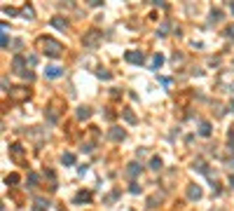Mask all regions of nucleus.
<instances>
[{
    "label": "nucleus",
    "instance_id": "obj_1",
    "mask_svg": "<svg viewBox=\"0 0 234 211\" xmlns=\"http://www.w3.org/2000/svg\"><path fill=\"white\" fill-rule=\"evenodd\" d=\"M42 49L47 56H61V52H63V45L56 40H52V38H42Z\"/></svg>",
    "mask_w": 234,
    "mask_h": 211
},
{
    "label": "nucleus",
    "instance_id": "obj_2",
    "mask_svg": "<svg viewBox=\"0 0 234 211\" xmlns=\"http://www.w3.org/2000/svg\"><path fill=\"white\" fill-rule=\"evenodd\" d=\"M124 59H127L129 63H136V66H141V63L145 61V59H143V54H141V52H127V54H124Z\"/></svg>",
    "mask_w": 234,
    "mask_h": 211
},
{
    "label": "nucleus",
    "instance_id": "obj_3",
    "mask_svg": "<svg viewBox=\"0 0 234 211\" xmlns=\"http://www.w3.org/2000/svg\"><path fill=\"white\" fill-rule=\"evenodd\" d=\"M84 45H87V47H94V45H98V33H96V31L87 33V38H84Z\"/></svg>",
    "mask_w": 234,
    "mask_h": 211
},
{
    "label": "nucleus",
    "instance_id": "obj_4",
    "mask_svg": "<svg viewBox=\"0 0 234 211\" xmlns=\"http://www.w3.org/2000/svg\"><path fill=\"white\" fill-rule=\"evenodd\" d=\"M187 197H190V200H199V197H202V188H199V185H190V188H187Z\"/></svg>",
    "mask_w": 234,
    "mask_h": 211
},
{
    "label": "nucleus",
    "instance_id": "obj_5",
    "mask_svg": "<svg viewBox=\"0 0 234 211\" xmlns=\"http://www.w3.org/2000/svg\"><path fill=\"white\" fill-rule=\"evenodd\" d=\"M45 75H47V78H58V75H61V68H56V66H49V68L45 70Z\"/></svg>",
    "mask_w": 234,
    "mask_h": 211
},
{
    "label": "nucleus",
    "instance_id": "obj_6",
    "mask_svg": "<svg viewBox=\"0 0 234 211\" xmlns=\"http://www.w3.org/2000/svg\"><path fill=\"white\" fill-rule=\"evenodd\" d=\"M52 26H56V28H61V31H63V28L68 26V24H66L63 19H58V16H54V19H52Z\"/></svg>",
    "mask_w": 234,
    "mask_h": 211
},
{
    "label": "nucleus",
    "instance_id": "obj_7",
    "mask_svg": "<svg viewBox=\"0 0 234 211\" xmlns=\"http://www.w3.org/2000/svg\"><path fill=\"white\" fill-rule=\"evenodd\" d=\"M110 138H112V141H122V138H124V132H119V129H112V132H110Z\"/></svg>",
    "mask_w": 234,
    "mask_h": 211
},
{
    "label": "nucleus",
    "instance_id": "obj_8",
    "mask_svg": "<svg viewBox=\"0 0 234 211\" xmlns=\"http://www.w3.org/2000/svg\"><path fill=\"white\" fill-rule=\"evenodd\" d=\"M199 134H202V136H208V134H211V124H208V122H202V129H199Z\"/></svg>",
    "mask_w": 234,
    "mask_h": 211
},
{
    "label": "nucleus",
    "instance_id": "obj_9",
    "mask_svg": "<svg viewBox=\"0 0 234 211\" xmlns=\"http://www.w3.org/2000/svg\"><path fill=\"white\" fill-rule=\"evenodd\" d=\"M89 115H91V110H89V108H80V110H77V117H80V120H87Z\"/></svg>",
    "mask_w": 234,
    "mask_h": 211
},
{
    "label": "nucleus",
    "instance_id": "obj_10",
    "mask_svg": "<svg viewBox=\"0 0 234 211\" xmlns=\"http://www.w3.org/2000/svg\"><path fill=\"white\" fill-rule=\"evenodd\" d=\"M162 63H164V56H162V54H157V56L152 59V68H159Z\"/></svg>",
    "mask_w": 234,
    "mask_h": 211
},
{
    "label": "nucleus",
    "instance_id": "obj_11",
    "mask_svg": "<svg viewBox=\"0 0 234 211\" xmlns=\"http://www.w3.org/2000/svg\"><path fill=\"white\" fill-rule=\"evenodd\" d=\"M150 169H162V159L159 157H152V159H150Z\"/></svg>",
    "mask_w": 234,
    "mask_h": 211
},
{
    "label": "nucleus",
    "instance_id": "obj_12",
    "mask_svg": "<svg viewBox=\"0 0 234 211\" xmlns=\"http://www.w3.org/2000/svg\"><path fill=\"white\" fill-rule=\"evenodd\" d=\"M138 164H129V169H127V171H129V176H136V174H138Z\"/></svg>",
    "mask_w": 234,
    "mask_h": 211
},
{
    "label": "nucleus",
    "instance_id": "obj_13",
    "mask_svg": "<svg viewBox=\"0 0 234 211\" xmlns=\"http://www.w3.org/2000/svg\"><path fill=\"white\" fill-rule=\"evenodd\" d=\"M61 159H63V164H73V162H75V155L66 153V155H63V157H61Z\"/></svg>",
    "mask_w": 234,
    "mask_h": 211
},
{
    "label": "nucleus",
    "instance_id": "obj_14",
    "mask_svg": "<svg viewBox=\"0 0 234 211\" xmlns=\"http://www.w3.org/2000/svg\"><path fill=\"white\" fill-rule=\"evenodd\" d=\"M124 117H127V122H131V124L136 122V115H133L131 110H124Z\"/></svg>",
    "mask_w": 234,
    "mask_h": 211
},
{
    "label": "nucleus",
    "instance_id": "obj_15",
    "mask_svg": "<svg viewBox=\"0 0 234 211\" xmlns=\"http://www.w3.org/2000/svg\"><path fill=\"white\" fill-rule=\"evenodd\" d=\"M89 200V192H80V195L75 197V202H87Z\"/></svg>",
    "mask_w": 234,
    "mask_h": 211
},
{
    "label": "nucleus",
    "instance_id": "obj_16",
    "mask_svg": "<svg viewBox=\"0 0 234 211\" xmlns=\"http://www.w3.org/2000/svg\"><path fill=\"white\" fill-rule=\"evenodd\" d=\"M220 16H223V12H220V10H213L211 12V19L213 21H220Z\"/></svg>",
    "mask_w": 234,
    "mask_h": 211
},
{
    "label": "nucleus",
    "instance_id": "obj_17",
    "mask_svg": "<svg viewBox=\"0 0 234 211\" xmlns=\"http://www.w3.org/2000/svg\"><path fill=\"white\" fill-rule=\"evenodd\" d=\"M24 16H26V19H33V10L31 7H24Z\"/></svg>",
    "mask_w": 234,
    "mask_h": 211
},
{
    "label": "nucleus",
    "instance_id": "obj_18",
    "mask_svg": "<svg viewBox=\"0 0 234 211\" xmlns=\"http://www.w3.org/2000/svg\"><path fill=\"white\" fill-rule=\"evenodd\" d=\"M0 42H2V47H7V45H10V38H7V33H2V38H0Z\"/></svg>",
    "mask_w": 234,
    "mask_h": 211
},
{
    "label": "nucleus",
    "instance_id": "obj_19",
    "mask_svg": "<svg viewBox=\"0 0 234 211\" xmlns=\"http://www.w3.org/2000/svg\"><path fill=\"white\" fill-rule=\"evenodd\" d=\"M5 181H7V183H16V181H19V176H16V174H12V176H7Z\"/></svg>",
    "mask_w": 234,
    "mask_h": 211
},
{
    "label": "nucleus",
    "instance_id": "obj_20",
    "mask_svg": "<svg viewBox=\"0 0 234 211\" xmlns=\"http://www.w3.org/2000/svg\"><path fill=\"white\" fill-rule=\"evenodd\" d=\"M227 38H232V40H234V26H229V28H227Z\"/></svg>",
    "mask_w": 234,
    "mask_h": 211
},
{
    "label": "nucleus",
    "instance_id": "obj_21",
    "mask_svg": "<svg viewBox=\"0 0 234 211\" xmlns=\"http://www.w3.org/2000/svg\"><path fill=\"white\" fill-rule=\"evenodd\" d=\"M45 206H47V204H45V202H42V206H35V209H33V211H45Z\"/></svg>",
    "mask_w": 234,
    "mask_h": 211
},
{
    "label": "nucleus",
    "instance_id": "obj_22",
    "mask_svg": "<svg viewBox=\"0 0 234 211\" xmlns=\"http://www.w3.org/2000/svg\"><path fill=\"white\" fill-rule=\"evenodd\" d=\"M152 2H154V5H162V7H164V5H166L164 0H152Z\"/></svg>",
    "mask_w": 234,
    "mask_h": 211
},
{
    "label": "nucleus",
    "instance_id": "obj_23",
    "mask_svg": "<svg viewBox=\"0 0 234 211\" xmlns=\"http://www.w3.org/2000/svg\"><path fill=\"white\" fill-rule=\"evenodd\" d=\"M89 5H101V0H89Z\"/></svg>",
    "mask_w": 234,
    "mask_h": 211
},
{
    "label": "nucleus",
    "instance_id": "obj_24",
    "mask_svg": "<svg viewBox=\"0 0 234 211\" xmlns=\"http://www.w3.org/2000/svg\"><path fill=\"white\" fill-rule=\"evenodd\" d=\"M229 183H232V188H234V176H232V178H229Z\"/></svg>",
    "mask_w": 234,
    "mask_h": 211
},
{
    "label": "nucleus",
    "instance_id": "obj_25",
    "mask_svg": "<svg viewBox=\"0 0 234 211\" xmlns=\"http://www.w3.org/2000/svg\"><path fill=\"white\" fill-rule=\"evenodd\" d=\"M229 106H232V110H234V101H232V103H229Z\"/></svg>",
    "mask_w": 234,
    "mask_h": 211
}]
</instances>
